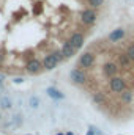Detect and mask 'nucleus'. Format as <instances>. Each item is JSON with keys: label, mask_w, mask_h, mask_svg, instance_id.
<instances>
[{"label": "nucleus", "mask_w": 134, "mask_h": 135, "mask_svg": "<svg viewBox=\"0 0 134 135\" xmlns=\"http://www.w3.org/2000/svg\"><path fill=\"white\" fill-rule=\"evenodd\" d=\"M27 135H30V134H27Z\"/></svg>", "instance_id": "4be33fe9"}, {"label": "nucleus", "mask_w": 134, "mask_h": 135, "mask_svg": "<svg viewBox=\"0 0 134 135\" xmlns=\"http://www.w3.org/2000/svg\"><path fill=\"white\" fill-rule=\"evenodd\" d=\"M125 52H126V55L129 57V60L134 63V42H131V44L126 47V50H125Z\"/></svg>", "instance_id": "dca6fc26"}, {"label": "nucleus", "mask_w": 134, "mask_h": 135, "mask_svg": "<svg viewBox=\"0 0 134 135\" xmlns=\"http://www.w3.org/2000/svg\"><path fill=\"white\" fill-rule=\"evenodd\" d=\"M0 105H2V108H11V101L8 98H2Z\"/></svg>", "instance_id": "f3484780"}, {"label": "nucleus", "mask_w": 134, "mask_h": 135, "mask_svg": "<svg viewBox=\"0 0 134 135\" xmlns=\"http://www.w3.org/2000/svg\"><path fill=\"white\" fill-rule=\"evenodd\" d=\"M0 119H2V115H0Z\"/></svg>", "instance_id": "412c9836"}, {"label": "nucleus", "mask_w": 134, "mask_h": 135, "mask_svg": "<svg viewBox=\"0 0 134 135\" xmlns=\"http://www.w3.org/2000/svg\"><path fill=\"white\" fill-rule=\"evenodd\" d=\"M125 35H126V32H125V28H115L114 32H110V33L107 35V41H110V42H118V41H122L123 38H125Z\"/></svg>", "instance_id": "9d476101"}, {"label": "nucleus", "mask_w": 134, "mask_h": 135, "mask_svg": "<svg viewBox=\"0 0 134 135\" xmlns=\"http://www.w3.org/2000/svg\"><path fill=\"white\" fill-rule=\"evenodd\" d=\"M57 135H65V134H60V132H59V134H57Z\"/></svg>", "instance_id": "aec40b11"}, {"label": "nucleus", "mask_w": 134, "mask_h": 135, "mask_svg": "<svg viewBox=\"0 0 134 135\" xmlns=\"http://www.w3.org/2000/svg\"><path fill=\"white\" fill-rule=\"evenodd\" d=\"M125 90H128V82L123 79V77H114L109 80V91L114 93V94H120L123 93Z\"/></svg>", "instance_id": "f257e3e1"}, {"label": "nucleus", "mask_w": 134, "mask_h": 135, "mask_svg": "<svg viewBox=\"0 0 134 135\" xmlns=\"http://www.w3.org/2000/svg\"><path fill=\"white\" fill-rule=\"evenodd\" d=\"M95 61H96V58H95V54H92L90 50H87V52H84L81 57H79V60H77V68H84V69H90V68L95 65Z\"/></svg>", "instance_id": "20e7f679"}, {"label": "nucleus", "mask_w": 134, "mask_h": 135, "mask_svg": "<svg viewBox=\"0 0 134 135\" xmlns=\"http://www.w3.org/2000/svg\"><path fill=\"white\" fill-rule=\"evenodd\" d=\"M118 96H120V101L123 102V104H131L133 99H134V91L133 90H125V91L120 93Z\"/></svg>", "instance_id": "4468645a"}, {"label": "nucleus", "mask_w": 134, "mask_h": 135, "mask_svg": "<svg viewBox=\"0 0 134 135\" xmlns=\"http://www.w3.org/2000/svg\"><path fill=\"white\" fill-rule=\"evenodd\" d=\"M96 17H98V14H96V11L95 9H92V8H85L82 13H81V24L84 25V27H87V28H90L95 22H96Z\"/></svg>", "instance_id": "f03ea898"}, {"label": "nucleus", "mask_w": 134, "mask_h": 135, "mask_svg": "<svg viewBox=\"0 0 134 135\" xmlns=\"http://www.w3.org/2000/svg\"><path fill=\"white\" fill-rule=\"evenodd\" d=\"M69 80L74 83V85H85L87 83V80H88V77H87V72L84 71V69H81V68H74V69H71L69 71Z\"/></svg>", "instance_id": "7ed1b4c3"}, {"label": "nucleus", "mask_w": 134, "mask_h": 135, "mask_svg": "<svg viewBox=\"0 0 134 135\" xmlns=\"http://www.w3.org/2000/svg\"><path fill=\"white\" fill-rule=\"evenodd\" d=\"M92 101L95 102L100 108H102V107L107 104V98H106V94H104L102 91H93V93H92Z\"/></svg>", "instance_id": "f8f14e48"}, {"label": "nucleus", "mask_w": 134, "mask_h": 135, "mask_svg": "<svg viewBox=\"0 0 134 135\" xmlns=\"http://www.w3.org/2000/svg\"><path fill=\"white\" fill-rule=\"evenodd\" d=\"M65 135H74V134H73V132H66Z\"/></svg>", "instance_id": "6ab92c4d"}, {"label": "nucleus", "mask_w": 134, "mask_h": 135, "mask_svg": "<svg viewBox=\"0 0 134 135\" xmlns=\"http://www.w3.org/2000/svg\"><path fill=\"white\" fill-rule=\"evenodd\" d=\"M30 105H32L33 108H36V107L39 105V99H38L36 96H32V98H30Z\"/></svg>", "instance_id": "a211bd4d"}, {"label": "nucleus", "mask_w": 134, "mask_h": 135, "mask_svg": "<svg viewBox=\"0 0 134 135\" xmlns=\"http://www.w3.org/2000/svg\"><path fill=\"white\" fill-rule=\"evenodd\" d=\"M114 57H115V65L117 66H122V68H125V69H131L133 68L134 63L129 60V57L126 55L125 50H117Z\"/></svg>", "instance_id": "39448f33"}, {"label": "nucleus", "mask_w": 134, "mask_h": 135, "mask_svg": "<svg viewBox=\"0 0 134 135\" xmlns=\"http://www.w3.org/2000/svg\"><path fill=\"white\" fill-rule=\"evenodd\" d=\"M43 63L39 58H30L27 63H25V72L27 74H32V75H36L39 72H43Z\"/></svg>", "instance_id": "423d86ee"}, {"label": "nucleus", "mask_w": 134, "mask_h": 135, "mask_svg": "<svg viewBox=\"0 0 134 135\" xmlns=\"http://www.w3.org/2000/svg\"><path fill=\"white\" fill-rule=\"evenodd\" d=\"M46 93H47V96H49V98H52V99H55V101H59V99H63V98H65V94H63L60 90L54 88V86H47V88H46Z\"/></svg>", "instance_id": "ddd939ff"}, {"label": "nucleus", "mask_w": 134, "mask_h": 135, "mask_svg": "<svg viewBox=\"0 0 134 135\" xmlns=\"http://www.w3.org/2000/svg\"><path fill=\"white\" fill-rule=\"evenodd\" d=\"M118 69H120V68L117 66L115 63L106 61V63L102 65V74H104V77L114 79V77H117V74H118Z\"/></svg>", "instance_id": "1a4fd4ad"}, {"label": "nucleus", "mask_w": 134, "mask_h": 135, "mask_svg": "<svg viewBox=\"0 0 134 135\" xmlns=\"http://www.w3.org/2000/svg\"><path fill=\"white\" fill-rule=\"evenodd\" d=\"M85 3L92 8V9H95V8H100L104 5V0H85Z\"/></svg>", "instance_id": "2eb2a0df"}, {"label": "nucleus", "mask_w": 134, "mask_h": 135, "mask_svg": "<svg viewBox=\"0 0 134 135\" xmlns=\"http://www.w3.org/2000/svg\"><path fill=\"white\" fill-rule=\"evenodd\" d=\"M68 41L73 44V47H74L76 50H79V49L84 46V42H85V35L82 33V32H74V33L69 35Z\"/></svg>", "instance_id": "0eeeda50"}, {"label": "nucleus", "mask_w": 134, "mask_h": 135, "mask_svg": "<svg viewBox=\"0 0 134 135\" xmlns=\"http://www.w3.org/2000/svg\"><path fill=\"white\" fill-rule=\"evenodd\" d=\"M41 63H43V69H46V71H52V69H55V68H57L59 60H57V58H55V55L51 52V54H46V55L43 57Z\"/></svg>", "instance_id": "6e6552de"}, {"label": "nucleus", "mask_w": 134, "mask_h": 135, "mask_svg": "<svg viewBox=\"0 0 134 135\" xmlns=\"http://www.w3.org/2000/svg\"><path fill=\"white\" fill-rule=\"evenodd\" d=\"M60 50H62V54H63V58H65V60H66V58H71V57H74V55H76V52H77L68 39L63 42V46H62V49H60Z\"/></svg>", "instance_id": "9b49d317"}]
</instances>
